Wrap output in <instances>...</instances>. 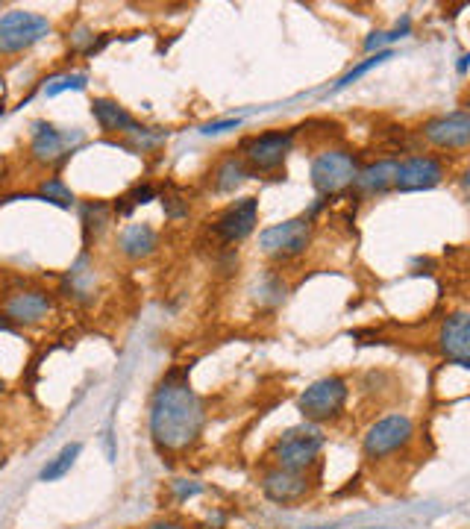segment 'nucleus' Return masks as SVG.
Wrapping results in <instances>:
<instances>
[{
  "instance_id": "nucleus-9",
  "label": "nucleus",
  "mask_w": 470,
  "mask_h": 529,
  "mask_svg": "<svg viewBox=\"0 0 470 529\" xmlns=\"http://www.w3.org/2000/svg\"><path fill=\"white\" fill-rule=\"evenodd\" d=\"M441 180H444V162L429 153L406 156L403 162H397V171H394V189L403 194L429 192L441 186Z\"/></svg>"
},
{
  "instance_id": "nucleus-5",
  "label": "nucleus",
  "mask_w": 470,
  "mask_h": 529,
  "mask_svg": "<svg viewBox=\"0 0 470 529\" xmlns=\"http://www.w3.org/2000/svg\"><path fill=\"white\" fill-rule=\"evenodd\" d=\"M356 174H359L356 156L350 150H341V147H327L312 162V186L321 197L347 192L353 186Z\"/></svg>"
},
{
  "instance_id": "nucleus-27",
  "label": "nucleus",
  "mask_w": 470,
  "mask_h": 529,
  "mask_svg": "<svg viewBox=\"0 0 470 529\" xmlns=\"http://www.w3.org/2000/svg\"><path fill=\"white\" fill-rule=\"evenodd\" d=\"M144 529H188L186 524H180V521H156V524H150V527Z\"/></svg>"
},
{
  "instance_id": "nucleus-17",
  "label": "nucleus",
  "mask_w": 470,
  "mask_h": 529,
  "mask_svg": "<svg viewBox=\"0 0 470 529\" xmlns=\"http://www.w3.org/2000/svg\"><path fill=\"white\" fill-rule=\"evenodd\" d=\"M118 247L127 259L139 262V259H147L156 247H159V236L150 224H130L121 230L118 236Z\"/></svg>"
},
{
  "instance_id": "nucleus-19",
  "label": "nucleus",
  "mask_w": 470,
  "mask_h": 529,
  "mask_svg": "<svg viewBox=\"0 0 470 529\" xmlns=\"http://www.w3.org/2000/svg\"><path fill=\"white\" fill-rule=\"evenodd\" d=\"M247 177H250V171H247L244 159L233 153V156H227V159L218 162V168H215V174H212V186H215V192L218 194H230L235 192Z\"/></svg>"
},
{
  "instance_id": "nucleus-7",
  "label": "nucleus",
  "mask_w": 470,
  "mask_h": 529,
  "mask_svg": "<svg viewBox=\"0 0 470 529\" xmlns=\"http://www.w3.org/2000/svg\"><path fill=\"white\" fill-rule=\"evenodd\" d=\"M347 394H350V388L341 377H324V380L309 385L297 397V412L309 424H324V421H332L344 412Z\"/></svg>"
},
{
  "instance_id": "nucleus-8",
  "label": "nucleus",
  "mask_w": 470,
  "mask_h": 529,
  "mask_svg": "<svg viewBox=\"0 0 470 529\" xmlns=\"http://www.w3.org/2000/svg\"><path fill=\"white\" fill-rule=\"evenodd\" d=\"M412 438H415V424L409 415H388L368 427V433L362 438V450L368 459L376 462V459L400 453L403 447H409Z\"/></svg>"
},
{
  "instance_id": "nucleus-22",
  "label": "nucleus",
  "mask_w": 470,
  "mask_h": 529,
  "mask_svg": "<svg viewBox=\"0 0 470 529\" xmlns=\"http://www.w3.org/2000/svg\"><path fill=\"white\" fill-rule=\"evenodd\" d=\"M86 83H89L86 74H71V71L68 74H56L53 80L45 83V97H56L62 95V92H83Z\"/></svg>"
},
{
  "instance_id": "nucleus-4",
  "label": "nucleus",
  "mask_w": 470,
  "mask_h": 529,
  "mask_svg": "<svg viewBox=\"0 0 470 529\" xmlns=\"http://www.w3.org/2000/svg\"><path fill=\"white\" fill-rule=\"evenodd\" d=\"M50 36V21L30 9H12L0 15V56H15L36 48Z\"/></svg>"
},
{
  "instance_id": "nucleus-3",
  "label": "nucleus",
  "mask_w": 470,
  "mask_h": 529,
  "mask_svg": "<svg viewBox=\"0 0 470 529\" xmlns=\"http://www.w3.org/2000/svg\"><path fill=\"white\" fill-rule=\"evenodd\" d=\"M315 236V221L300 215V218H288L282 224H274L268 230L259 233V250L274 259V262H288L297 259L309 250Z\"/></svg>"
},
{
  "instance_id": "nucleus-20",
  "label": "nucleus",
  "mask_w": 470,
  "mask_h": 529,
  "mask_svg": "<svg viewBox=\"0 0 470 529\" xmlns=\"http://www.w3.org/2000/svg\"><path fill=\"white\" fill-rule=\"evenodd\" d=\"M80 453H83V444H80V441L65 444V447H62V450H59V453L47 462L45 468H42L39 482H56V480H62V477H68V474H71V468L77 465Z\"/></svg>"
},
{
  "instance_id": "nucleus-14",
  "label": "nucleus",
  "mask_w": 470,
  "mask_h": 529,
  "mask_svg": "<svg viewBox=\"0 0 470 529\" xmlns=\"http://www.w3.org/2000/svg\"><path fill=\"white\" fill-rule=\"evenodd\" d=\"M441 353L459 365V368H468L470 365V315L468 312H453L447 315L444 327H441Z\"/></svg>"
},
{
  "instance_id": "nucleus-21",
  "label": "nucleus",
  "mask_w": 470,
  "mask_h": 529,
  "mask_svg": "<svg viewBox=\"0 0 470 529\" xmlns=\"http://www.w3.org/2000/svg\"><path fill=\"white\" fill-rule=\"evenodd\" d=\"M391 56H394V50H376L374 56H368L365 62H359L356 68H350V71H347V74H344V77H341V80L335 83V89H332V92H341V89H347V86H353V83H356L359 77H365L368 71H374L376 65H382V62H388Z\"/></svg>"
},
{
  "instance_id": "nucleus-13",
  "label": "nucleus",
  "mask_w": 470,
  "mask_h": 529,
  "mask_svg": "<svg viewBox=\"0 0 470 529\" xmlns=\"http://www.w3.org/2000/svg\"><path fill=\"white\" fill-rule=\"evenodd\" d=\"M312 482L309 474H300V471H285V468H274L262 477V491L268 500L280 503V506H291V503H300L306 500Z\"/></svg>"
},
{
  "instance_id": "nucleus-25",
  "label": "nucleus",
  "mask_w": 470,
  "mask_h": 529,
  "mask_svg": "<svg viewBox=\"0 0 470 529\" xmlns=\"http://www.w3.org/2000/svg\"><path fill=\"white\" fill-rule=\"evenodd\" d=\"M238 127H241V118H227V121H209L200 133H203V136H221V133L238 130Z\"/></svg>"
},
{
  "instance_id": "nucleus-2",
  "label": "nucleus",
  "mask_w": 470,
  "mask_h": 529,
  "mask_svg": "<svg viewBox=\"0 0 470 529\" xmlns=\"http://www.w3.org/2000/svg\"><path fill=\"white\" fill-rule=\"evenodd\" d=\"M324 444H327L324 430H321L318 424H309V421H306V424H300V427L285 430V433L277 438V444H274V462H277V468L306 474V471L318 462Z\"/></svg>"
},
{
  "instance_id": "nucleus-29",
  "label": "nucleus",
  "mask_w": 470,
  "mask_h": 529,
  "mask_svg": "<svg viewBox=\"0 0 470 529\" xmlns=\"http://www.w3.org/2000/svg\"><path fill=\"white\" fill-rule=\"evenodd\" d=\"M3 391H6V380H0V394H3Z\"/></svg>"
},
{
  "instance_id": "nucleus-10",
  "label": "nucleus",
  "mask_w": 470,
  "mask_h": 529,
  "mask_svg": "<svg viewBox=\"0 0 470 529\" xmlns=\"http://www.w3.org/2000/svg\"><path fill=\"white\" fill-rule=\"evenodd\" d=\"M256 221H259V200L256 197H241L215 218L212 233L221 244H238L256 230Z\"/></svg>"
},
{
  "instance_id": "nucleus-28",
  "label": "nucleus",
  "mask_w": 470,
  "mask_h": 529,
  "mask_svg": "<svg viewBox=\"0 0 470 529\" xmlns=\"http://www.w3.org/2000/svg\"><path fill=\"white\" fill-rule=\"evenodd\" d=\"M12 330H15V327H12V324L6 321V315L0 312V333H12Z\"/></svg>"
},
{
  "instance_id": "nucleus-15",
  "label": "nucleus",
  "mask_w": 470,
  "mask_h": 529,
  "mask_svg": "<svg viewBox=\"0 0 470 529\" xmlns=\"http://www.w3.org/2000/svg\"><path fill=\"white\" fill-rule=\"evenodd\" d=\"M92 115L97 121V127L109 136H136L141 130V124L115 100H106V97H97L92 100Z\"/></svg>"
},
{
  "instance_id": "nucleus-12",
  "label": "nucleus",
  "mask_w": 470,
  "mask_h": 529,
  "mask_svg": "<svg viewBox=\"0 0 470 529\" xmlns=\"http://www.w3.org/2000/svg\"><path fill=\"white\" fill-rule=\"evenodd\" d=\"M50 312H53V297L39 289L15 291L3 303V315H6V321L12 327L15 324H39V321H45Z\"/></svg>"
},
{
  "instance_id": "nucleus-1",
  "label": "nucleus",
  "mask_w": 470,
  "mask_h": 529,
  "mask_svg": "<svg viewBox=\"0 0 470 529\" xmlns=\"http://www.w3.org/2000/svg\"><path fill=\"white\" fill-rule=\"evenodd\" d=\"M206 424V409L200 394L180 377H168L156 388L150 403V435L159 450L183 453L188 450Z\"/></svg>"
},
{
  "instance_id": "nucleus-16",
  "label": "nucleus",
  "mask_w": 470,
  "mask_h": 529,
  "mask_svg": "<svg viewBox=\"0 0 470 529\" xmlns=\"http://www.w3.org/2000/svg\"><path fill=\"white\" fill-rule=\"evenodd\" d=\"M30 153L42 165H56L59 159L68 156V136L59 133L47 121H33V136H30Z\"/></svg>"
},
{
  "instance_id": "nucleus-11",
  "label": "nucleus",
  "mask_w": 470,
  "mask_h": 529,
  "mask_svg": "<svg viewBox=\"0 0 470 529\" xmlns=\"http://www.w3.org/2000/svg\"><path fill=\"white\" fill-rule=\"evenodd\" d=\"M421 136L429 145L441 147V150H465L470 142V115L450 112V115L432 118L421 127Z\"/></svg>"
},
{
  "instance_id": "nucleus-18",
  "label": "nucleus",
  "mask_w": 470,
  "mask_h": 529,
  "mask_svg": "<svg viewBox=\"0 0 470 529\" xmlns=\"http://www.w3.org/2000/svg\"><path fill=\"white\" fill-rule=\"evenodd\" d=\"M394 171H397V162H394V159L371 162V165L359 168L353 186H356V192L362 194H385L388 189H394Z\"/></svg>"
},
{
  "instance_id": "nucleus-6",
  "label": "nucleus",
  "mask_w": 470,
  "mask_h": 529,
  "mask_svg": "<svg viewBox=\"0 0 470 529\" xmlns=\"http://www.w3.org/2000/svg\"><path fill=\"white\" fill-rule=\"evenodd\" d=\"M291 147H294L291 130H268V133L244 139L238 147V156L244 159L250 174H271L285 162Z\"/></svg>"
},
{
  "instance_id": "nucleus-23",
  "label": "nucleus",
  "mask_w": 470,
  "mask_h": 529,
  "mask_svg": "<svg viewBox=\"0 0 470 529\" xmlns=\"http://www.w3.org/2000/svg\"><path fill=\"white\" fill-rule=\"evenodd\" d=\"M39 197L47 200V203H56V206H62V209H71L74 206V192L59 180V177H50L45 180L42 186H39Z\"/></svg>"
},
{
  "instance_id": "nucleus-24",
  "label": "nucleus",
  "mask_w": 470,
  "mask_h": 529,
  "mask_svg": "<svg viewBox=\"0 0 470 529\" xmlns=\"http://www.w3.org/2000/svg\"><path fill=\"white\" fill-rule=\"evenodd\" d=\"M162 206H165L168 218H183V215H188V200H183L177 189L162 192Z\"/></svg>"
},
{
  "instance_id": "nucleus-26",
  "label": "nucleus",
  "mask_w": 470,
  "mask_h": 529,
  "mask_svg": "<svg viewBox=\"0 0 470 529\" xmlns=\"http://www.w3.org/2000/svg\"><path fill=\"white\" fill-rule=\"evenodd\" d=\"M194 494H200V485H194V482H191V485H183V480L177 482V497H180V500H188V497H194Z\"/></svg>"
}]
</instances>
